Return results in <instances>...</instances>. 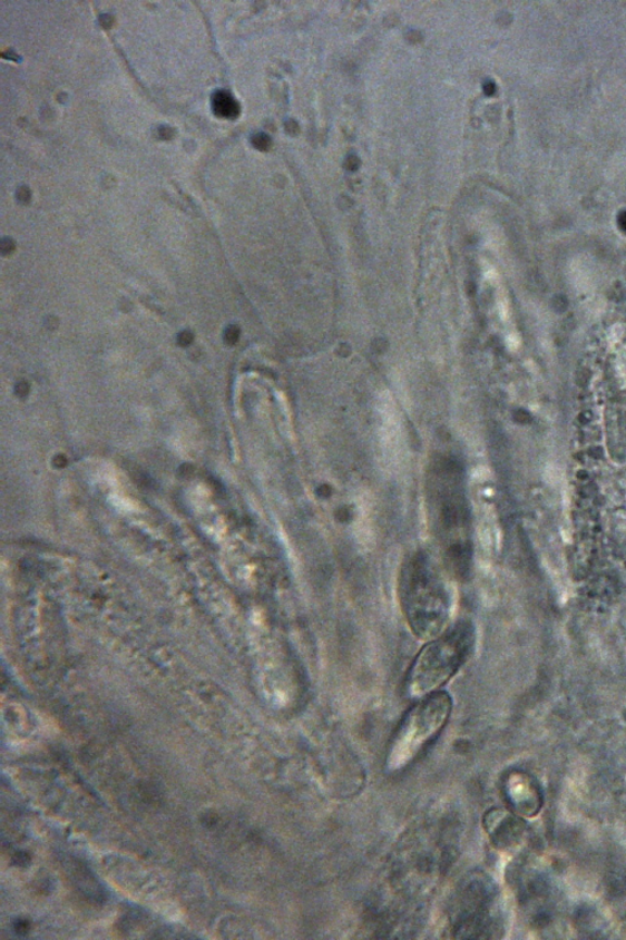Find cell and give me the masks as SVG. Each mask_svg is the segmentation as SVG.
<instances>
[{"mask_svg": "<svg viewBox=\"0 0 626 940\" xmlns=\"http://www.w3.org/2000/svg\"><path fill=\"white\" fill-rule=\"evenodd\" d=\"M471 642V628L462 624L426 645L417 655L408 673L407 696L420 701L436 694L464 663Z\"/></svg>", "mask_w": 626, "mask_h": 940, "instance_id": "6da1fadb", "label": "cell"}, {"mask_svg": "<svg viewBox=\"0 0 626 940\" xmlns=\"http://www.w3.org/2000/svg\"><path fill=\"white\" fill-rule=\"evenodd\" d=\"M453 703L446 692H436L420 699L405 715L391 742L385 760L390 773L403 771L440 735L446 726Z\"/></svg>", "mask_w": 626, "mask_h": 940, "instance_id": "7a4b0ae2", "label": "cell"}, {"mask_svg": "<svg viewBox=\"0 0 626 940\" xmlns=\"http://www.w3.org/2000/svg\"><path fill=\"white\" fill-rule=\"evenodd\" d=\"M404 579L405 608L414 628L428 629L430 636L442 633L448 597L441 578L421 559L411 566Z\"/></svg>", "mask_w": 626, "mask_h": 940, "instance_id": "3957f363", "label": "cell"}, {"mask_svg": "<svg viewBox=\"0 0 626 940\" xmlns=\"http://www.w3.org/2000/svg\"><path fill=\"white\" fill-rule=\"evenodd\" d=\"M506 791L512 809L522 814H529L535 811L537 795L528 779L519 774L510 775Z\"/></svg>", "mask_w": 626, "mask_h": 940, "instance_id": "277c9868", "label": "cell"}, {"mask_svg": "<svg viewBox=\"0 0 626 940\" xmlns=\"http://www.w3.org/2000/svg\"><path fill=\"white\" fill-rule=\"evenodd\" d=\"M213 112L219 118L234 119L241 114V106L228 92L219 91L212 98Z\"/></svg>", "mask_w": 626, "mask_h": 940, "instance_id": "5b68a950", "label": "cell"}, {"mask_svg": "<svg viewBox=\"0 0 626 940\" xmlns=\"http://www.w3.org/2000/svg\"><path fill=\"white\" fill-rule=\"evenodd\" d=\"M253 144L258 150L266 151L271 146V139L265 134H257L254 136Z\"/></svg>", "mask_w": 626, "mask_h": 940, "instance_id": "8992f818", "label": "cell"}, {"mask_svg": "<svg viewBox=\"0 0 626 940\" xmlns=\"http://www.w3.org/2000/svg\"><path fill=\"white\" fill-rule=\"evenodd\" d=\"M239 335H241L239 329H237L236 326H229L224 332V340L228 344H234V343H236L237 339H239Z\"/></svg>", "mask_w": 626, "mask_h": 940, "instance_id": "52a82bcc", "label": "cell"}, {"mask_svg": "<svg viewBox=\"0 0 626 940\" xmlns=\"http://www.w3.org/2000/svg\"><path fill=\"white\" fill-rule=\"evenodd\" d=\"M193 341H194V335H193L192 331L180 332V335L178 336V342H179L180 345H183V347H186V345L192 344Z\"/></svg>", "mask_w": 626, "mask_h": 940, "instance_id": "ba28073f", "label": "cell"}, {"mask_svg": "<svg viewBox=\"0 0 626 940\" xmlns=\"http://www.w3.org/2000/svg\"><path fill=\"white\" fill-rule=\"evenodd\" d=\"M29 392H30V386H29V383L27 381H20V382L17 383L16 393L19 395V398H25V395H28Z\"/></svg>", "mask_w": 626, "mask_h": 940, "instance_id": "9c48e42d", "label": "cell"}, {"mask_svg": "<svg viewBox=\"0 0 626 940\" xmlns=\"http://www.w3.org/2000/svg\"><path fill=\"white\" fill-rule=\"evenodd\" d=\"M345 166L349 170H356L360 166V160L355 156H350L346 159Z\"/></svg>", "mask_w": 626, "mask_h": 940, "instance_id": "30bf717a", "label": "cell"}, {"mask_svg": "<svg viewBox=\"0 0 626 940\" xmlns=\"http://www.w3.org/2000/svg\"><path fill=\"white\" fill-rule=\"evenodd\" d=\"M12 251H14V243H12V242H11V241H9V239L3 241V245H2V252H3V254H4V255H8V254H10Z\"/></svg>", "mask_w": 626, "mask_h": 940, "instance_id": "8fae6325", "label": "cell"}, {"mask_svg": "<svg viewBox=\"0 0 626 940\" xmlns=\"http://www.w3.org/2000/svg\"><path fill=\"white\" fill-rule=\"evenodd\" d=\"M23 923H25L23 921L18 922V926L16 927V930H17L18 933H27L28 932L29 924L23 926Z\"/></svg>", "mask_w": 626, "mask_h": 940, "instance_id": "7c38bea8", "label": "cell"}, {"mask_svg": "<svg viewBox=\"0 0 626 940\" xmlns=\"http://www.w3.org/2000/svg\"><path fill=\"white\" fill-rule=\"evenodd\" d=\"M286 126H291V128H286V130L292 133V134H296L299 131L297 124L293 120L287 123Z\"/></svg>", "mask_w": 626, "mask_h": 940, "instance_id": "4fadbf2b", "label": "cell"}]
</instances>
